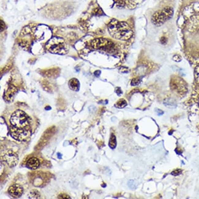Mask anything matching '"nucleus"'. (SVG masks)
Instances as JSON below:
<instances>
[{"label":"nucleus","instance_id":"1","mask_svg":"<svg viewBox=\"0 0 199 199\" xmlns=\"http://www.w3.org/2000/svg\"><path fill=\"white\" fill-rule=\"evenodd\" d=\"M108 32L112 37L121 40H127L133 35V30L127 23L113 19L108 24Z\"/></svg>","mask_w":199,"mask_h":199},{"label":"nucleus","instance_id":"2","mask_svg":"<svg viewBox=\"0 0 199 199\" xmlns=\"http://www.w3.org/2000/svg\"><path fill=\"white\" fill-rule=\"evenodd\" d=\"M11 127L20 129H32V119L23 111H14L9 118Z\"/></svg>","mask_w":199,"mask_h":199},{"label":"nucleus","instance_id":"3","mask_svg":"<svg viewBox=\"0 0 199 199\" xmlns=\"http://www.w3.org/2000/svg\"><path fill=\"white\" fill-rule=\"evenodd\" d=\"M46 49L53 54L64 55L68 53L69 47L65 41L58 37L51 39L46 45Z\"/></svg>","mask_w":199,"mask_h":199},{"label":"nucleus","instance_id":"4","mask_svg":"<svg viewBox=\"0 0 199 199\" xmlns=\"http://www.w3.org/2000/svg\"><path fill=\"white\" fill-rule=\"evenodd\" d=\"M174 11L171 7H165L162 10L157 11L152 16V21L156 26H161L173 16Z\"/></svg>","mask_w":199,"mask_h":199},{"label":"nucleus","instance_id":"5","mask_svg":"<svg viewBox=\"0 0 199 199\" xmlns=\"http://www.w3.org/2000/svg\"><path fill=\"white\" fill-rule=\"evenodd\" d=\"M10 131L13 138L21 141H24L28 140L32 135V129H16L11 127Z\"/></svg>","mask_w":199,"mask_h":199},{"label":"nucleus","instance_id":"6","mask_svg":"<svg viewBox=\"0 0 199 199\" xmlns=\"http://www.w3.org/2000/svg\"><path fill=\"white\" fill-rule=\"evenodd\" d=\"M92 47L95 49H102L107 51H112L114 48V45L111 41L103 38L94 40L92 42Z\"/></svg>","mask_w":199,"mask_h":199},{"label":"nucleus","instance_id":"7","mask_svg":"<svg viewBox=\"0 0 199 199\" xmlns=\"http://www.w3.org/2000/svg\"><path fill=\"white\" fill-rule=\"evenodd\" d=\"M2 159L7 165L13 167L16 166L18 162V156L17 154L13 151L9 150L4 153L2 155Z\"/></svg>","mask_w":199,"mask_h":199},{"label":"nucleus","instance_id":"8","mask_svg":"<svg viewBox=\"0 0 199 199\" xmlns=\"http://www.w3.org/2000/svg\"><path fill=\"white\" fill-rule=\"evenodd\" d=\"M9 193L10 196L15 198L21 197L23 194L24 189L21 186L15 184L11 186L9 189Z\"/></svg>","mask_w":199,"mask_h":199},{"label":"nucleus","instance_id":"9","mask_svg":"<svg viewBox=\"0 0 199 199\" xmlns=\"http://www.w3.org/2000/svg\"><path fill=\"white\" fill-rule=\"evenodd\" d=\"M171 86L173 89L175 90H176L177 92H180L183 89V81H182V79L179 78H174L172 79L171 81Z\"/></svg>","mask_w":199,"mask_h":199},{"label":"nucleus","instance_id":"10","mask_svg":"<svg viewBox=\"0 0 199 199\" xmlns=\"http://www.w3.org/2000/svg\"><path fill=\"white\" fill-rule=\"evenodd\" d=\"M40 165V161L37 157H30L27 162L26 165L30 169L36 170Z\"/></svg>","mask_w":199,"mask_h":199},{"label":"nucleus","instance_id":"11","mask_svg":"<svg viewBox=\"0 0 199 199\" xmlns=\"http://www.w3.org/2000/svg\"><path fill=\"white\" fill-rule=\"evenodd\" d=\"M17 92V89L14 86H11L7 89L4 94V98L6 101H11Z\"/></svg>","mask_w":199,"mask_h":199},{"label":"nucleus","instance_id":"12","mask_svg":"<svg viewBox=\"0 0 199 199\" xmlns=\"http://www.w3.org/2000/svg\"><path fill=\"white\" fill-rule=\"evenodd\" d=\"M68 86L71 90L75 91H78L80 88V84L78 80L76 78H72L68 82Z\"/></svg>","mask_w":199,"mask_h":199},{"label":"nucleus","instance_id":"13","mask_svg":"<svg viewBox=\"0 0 199 199\" xmlns=\"http://www.w3.org/2000/svg\"><path fill=\"white\" fill-rule=\"evenodd\" d=\"M40 192L36 189H33L30 192L29 194V198L30 199H40Z\"/></svg>","mask_w":199,"mask_h":199},{"label":"nucleus","instance_id":"14","mask_svg":"<svg viewBox=\"0 0 199 199\" xmlns=\"http://www.w3.org/2000/svg\"><path fill=\"white\" fill-rule=\"evenodd\" d=\"M109 146L112 149L115 148L116 146V139L115 136L114 135L113 133H112L111 135L110 139L109 141Z\"/></svg>","mask_w":199,"mask_h":199},{"label":"nucleus","instance_id":"15","mask_svg":"<svg viewBox=\"0 0 199 199\" xmlns=\"http://www.w3.org/2000/svg\"><path fill=\"white\" fill-rule=\"evenodd\" d=\"M127 105V102L124 99L119 100L117 103H116L115 107L117 108H124Z\"/></svg>","mask_w":199,"mask_h":199},{"label":"nucleus","instance_id":"16","mask_svg":"<svg viewBox=\"0 0 199 199\" xmlns=\"http://www.w3.org/2000/svg\"><path fill=\"white\" fill-rule=\"evenodd\" d=\"M140 79L138 78H136L133 79L132 81H131V84L133 86H136V85H138L140 83Z\"/></svg>","mask_w":199,"mask_h":199},{"label":"nucleus","instance_id":"17","mask_svg":"<svg viewBox=\"0 0 199 199\" xmlns=\"http://www.w3.org/2000/svg\"><path fill=\"white\" fill-rule=\"evenodd\" d=\"M128 186L132 189H134L136 187V184L133 180H130L128 182Z\"/></svg>","mask_w":199,"mask_h":199},{"label":"nucleus","instance_id":"18","mask_svg":"<svg viewBox=\"0 0 199 199\" xmlns=\"http://www.w3.org/2000/svg\"><path fill=\"white\" fill-rule=\"evenodd\" d=\"M195 76L196 79L199 84V65L197 66L195 69Z\"/></svg>","mask_w":199,"mask_h":199},{"label":"nucleus","instance_id":"19","mask_svg":"<svg viewBox=\"0 0 199 199\" xmlns=\"http://www.w3.org/2000/svg\"><path fill=\"white\" fill-rule=\"evenodd\" d=\"M58 199H70V197L66 194L61 193L58 196Z\"/></svg>","mask_w":199,"mask_h":199},{"label":"nucleus","instance_id":"20","mask_svg":"<svg viewBox=\"0 0 199 199\" xmlns=\"http://www.w3.org/2000/svg\"><path fill=\"white\" fill-rule=\"evenodd\" d=\"M173 59H174L175 61L179 62L182 61V58H181V56H179V55H176L174 56V57H173Z\"/></svg>","mask_w":199,"mask_h":199},{"label":"nucleus","instance_id":"21","mask_svg":"<svg viewBox=\"0 0 199 199\" xmlns=\"http://www.w3.org/2000/svg\"><path fill=\"white\" fill-rule=\"evenodd\" d=\"M182 170H179V169H177V170H175V171H174L171 173V174L173 175L177 176V175H179L180 174H181V173H182Z\"/></svg>","mask_w":199,"mask_h":199},{"label":"nucleus","instance_id":"22","mask_svg":"<svg viewBox=\"0 0 199 199\" xmlns=\"http://www.w3.org/2000/svg\"><path fill=\"white\" fill-rule=\"evenodd\" d=\"M1 31L2 32L3 30L4 29L6 25H5V24H4L3 21H1Z\"/></svg>","mask_w":199,"mask_h":199},{"label":"nucleus","instance_id":"23","mask_svg":"<svg viewBox=\"0 0 199 199\" xmlns=\"http://www.w3.org/2000/svg\"><path fill=\"white\" fill-rule=\"evenodd\" d=\"M166 39H165V37H163V38H162V39H161V42L162 43H166Z\"/></svg>","mask_w":199,"mask_h":199},{"label":"nucleus","instance_id":"24","mask_svg":"<svg viewBox=\"0 0 199 199\" xmlns=\"http://www.w3.org/2000/svg\"><path fill=\"white\" fill-rule=\"evenodd\" d=\"M58 156L59 159H61L62 158V154L59 153H58Z\"/></svg>","mask_w":199,"mask_h":199}]
</instances>
